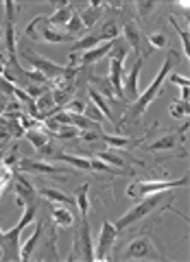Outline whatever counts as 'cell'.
<instances>
[{
	"instance_id": "9c48e42d",
	"label": "cell",
	"mask_w": 190,
	"mask_h": 262,
	"mask_svg": "<svg viewBox=\"0 0 190 262\" xmlns=\"http://www.w3.org/2000/svg\"><path fill=\"white\" fill-rule=\"evenodd\" d=\"M142 258H151V260L158 258V251H155L149 238H138L134 243H129V247L120 256V260H142Z\"/></svg>"
},
{
	"instance_id": "74e56055",
	"label": "cell",
	"mask_w": 190,
	"mask_h": 262,
	"mask_svg": "<svg viewBox=\"0 0 190 262\" xmlns=\"http://www.w3.org/2000/svg\"><path fill=\"white\" fill-rule=\"evenodd\" d=\"M22 90H24V92H27V94L33 98V101H35V98H39L42 94H46V92H48V85H35V83H29L27 88H22Z\"/></svg>"
},
{
	"instance_id": "4dcf8cb0",
	"label": "cell",
	"mask_w": 190,
	"mask_h": 262,
	"mask_svg": "<svg viewBox=\"0 0 190 262\" xmlns=\"http://www.w3.org/2000/svg\"><path fill=\"white\" fill-rule=\"evenodd\" d=\"M22 112H24V110H22V105L13 98L11 103H7V107H5V112H3V118H7V120H18Z\"/></svg>"
},
{
	"instance_id": "7bdbcfd3",
	"label": "cell",
	"mask_w": 190,
	"mask_h": 262,
	"mask_svg": "<svg viewBox=\"0 0 190 262\" xmlns=\"http://www.w3.org/2000/svg\"><path fill=\"white\" fill-rule=\"evenodd\" d=\"M171 24H173V27H175V31H177L179 35H181V44H184V55L188 57V44H190V39H188V31H186V29H181V27H177L175 20H173V18H171Z\"/></svg>"
},
{
	"instance_id": "30bf717a",
	"label": "cell",
	"mask_w": 190,
	"mask_h": 262,
	"mask_svg": "<svg viewBox=\"0 0 190 262\" xmlns=\"http://www.w3.org/2000/svg\"><path fill=\"white\" fill-rule=\"evenodd\" d=\"M20 170L24 173H44V175H68V168L64 166H51V164H44V162H35V160H20L15 164Z\"/></svg>"
},
{
	"instance_id": "d4e9b609",
	"label": "cell",
	"mask_w": 190,
	"mask_h": 262,
	"mask_svg": "<svg viewBox=\"0 0 190 262\" xmlns=\"http://www.w3.org/2000/svg\"><path fill=\"white\" fill-rule=\"evenodd\" d=\"M27 140L35 146V149L39 151V149H44V146L48 144V134L46 131H37V129H31V131H27Z\"/></svg>"
},
{
	"instance_id": "d6a6232c",
	"label": "cell",
	"mask_w": 190,
	"mask_h": 262,
	"mask_svg": "<svg viewBox=\"0 0 190 262\" xmlns=\"http://www.w3.org/2000/svg\"><path fill=\"white\" fill-rule=\"evenodd\" d=\"M146 42H149L151 48H164L168 44V37H166V33L164 31H155V33H151V35L146 37Z\"/></svg>"
},
{
	"instance_id": "ba28073f",
	"label": "cell",
	"mask_w": 190,
	"mask_h": 262,
	"mask_svg": "<svg viewBox=\"0 0 190 262\" xmlns=\"http://www.w3.org/2000/svg\"><path fill=\"white\" fill-rule=\"evenodd\" d=\"M116 234H118V229L114 227L110 221H103L101 234H98V247H96L94 260H110V251H112L114 241H116Z\"/></svg>"
},
{
	"instance_id": "8d00e7d4",
	"label": "cell",
	"mask_w": 190,
	"mask_h": 262,
	"mask_svg": "<svg viewBox=\"0 0 190 262\" xmlns=\"http://www.w3.org/2000/svg\"><path fill=\"white\" fill-rule=\"evenodd\" d=\"M61 112H68V114H83L86 112V103L81 98H72L61 107Z\"/></svg>"
},
{
	"instance_id": "ee69618b",
	"label": "cell",
	"mask_w": 190,
	"mask_h": 262,
	"mask_svg": "<svg viewBox=\"0 0 190 262\" xmlns=\"http://www.w3.org/2000/svg\"><path fill=\"white\" fill-rule=\"evenodd\" d=\"M171 83H175V85H181V88H188L190 85V81L186 79V77H179V75H175V72H171V75L166 77Z\"/></svg>"
},
{
	"instance_id": "603a6c76",
	"label": "cell",
	"mask_w": 190,
	"mask_h": 262,
	"mask_svg": "<svg viewBox=\"0 0 190 262\" xmlns=\"http://www.w3.org/2000/svg\"><path fill=\"white\" fill-rule=\"evenodd\" d=\"M42 37L46 39V42H53V44H64V42H72V35H68V33H61V31H55L51 27H44V33Z\"/></svg>"
},
{
	"instance_id": "cb8c5ba5",
	"label": "cell",
	"mask_w": 190,
	"mask_h": 262,
	"mask_svg": "<svg viewBox=\"0 0 190 262\" xmlns=\"http://www.w3.org/2000/svg\"><path fill=\"white\" fill-rule=\"evenodd\" d=\"M53 221H55L57 225L72 227V223H74L72 210H66V208H53Z\"/></svg>"
},
{
	"instance_id": "4fadbf2b",
	"label": "cell",
	"mask_w": 190,
	"mask_h": 262,
	"mask_svg": "<svg viewBox=\"0 0 190 262\" xmlns=\"http://www.w3.org/2000/svg\"><path fill=\"white\" fill-rule=\"evenodd\" d=\"M81 249H83V260H94L92 256V243H90V223H88V219H83V225H81V232L77 236V243H74V253H79Z\"/></svg>"
},
{
	"instance_id": "d6986e66",
	"label": "cell",
	"mask_w": 190,
	"mask_h": 262,
	"mask_svg": "<svg viewBox=\"0 0 190 262\" xmlns=\"http://www.w3.org/2000/svg\"><path fill=\"white\" fill-rule=\"evenodd\" d=\"M88 94H90V96H92V101H94V105H96V110H98V112H101V114H105V118H107V120H112V122H114V125H118V120H116V118H114V114L110 112V105H107V103H105V98H103V94H101V92H98V90H96V88H88Z\"/></svg>"
},
{
	"instance_id": "5bb4252c",
	"label": "cell",
	"mask_w": 190,
	"mask_h": 262,
	"mask_svg": "<svg viewBox=\"0 0 190 262\" xmlns=\"http://www.w3.org/2000/svg\"><path fill=\"white\" fill-rule=\"evenodd\" d=\"M116 39H118V37H116ZM112 46H114V42H105V44H101V46L90 48V51H86V53H83V57H81L79 61H74V66H79V68H86V66L98 61L101 57H105L107 53L112 51Z\"/></svg>"
},
{
	"instance_id": "f546056e",
	"label": "cell",
	"mask_w": 190,
	"mask_h": 262,
	"mask_svg": "<svg viewBox=\"0 0 190 262\" xmlns=\"http://www.w3.org/2000/svg\"><path fill=\"white\" fill-rule=\"evenodd\" d=\"M90 81L98 85V92H101L103 96H107V98H114V90H112L110 79H101V77H96V75H90Z\"/></svg>"
},
{
	"instance_id": "52a82bcc",
	"label": "cell",
	"mask_w": 190,
	"mask_h": 262,
	"mask_svg": "<svg viewBox=\"0 0 190 262\" xmlns=\"http://www.w3.org/2000/svg\"><path fill=\"white\" fill-rule=\"evenodd\" d=\"M122 35H125L122 39H125V42H127V44H129V46L138 53V57H142V59H146V57L151 55L153 48L149 46L146 37L142 35V31H140L134 22H127L125 27H122Z\"/></svg>"
},
{
	"instance_id": "ac0fdd59",
	"label": "cell",
	"mask_w": 190,
	"mask_h": 262,
	"mask_svg": "<svg viewBox=\"0 0 190 262\" xmlns=\"http://www.w3.org/2000/svg\"><path fill=\"white\" fill-rule=\"evenodd\" d=\"M72 11H74L72 5L61 3L55 15H48L46 24H51V27H66V24H68V20H70V15H72Z\"/></svg>"
},
{
	"instance_id": "8992f818",
	"label": "cell",
	"mask_w": 190,
	"mask_h": 262,
	"mask_svg": "<svg viewBox=\"0 0 190 262\" xmlns=\"http://www.w3.org/2000/svg\"><path fill=\"white\" fill-rule=\"evenodd\" d=\"M15 3L7 0L5 3V44H7V55H9V66L18 63V48H15V29H13V18H15Z\"/></svg>"
},
{
	"instance_id": "e0dca14e",
	"label": "cell",
	"mask_w": 190,
	"mask_h": 262,
	"mask_svg": "<svg viewBox=\"0 0 190 262\" xmlns=\"http://www.w3.org/2000/svg\"><path fill=\"white\" fill-rule=\"evenodd\" d=\"M42 223H37V227H35V232L31 234V238L22 245V249H20V260H31L33 258V251H35V247H37V243H39V238H42Z\"/></svg>"
},
{
	"instance_id": "e575fe53",
	"label": "cell",
	"mask_w": 190,
	"mask_h": 262,
	"mask_svg": "<svg viewBox=\"0 0 190 262\" xmlns=\"http://www.w3.org/2000/svg\"><path fill=\"white\" fill-rule=\"evenodd\" d=\"M171 116L179 120V118H186V114H188V101H173L171 103Z\"/></svg>"
},
{
	"instance_id": "484cf974",
	"label": "cell",
	"mask_w": 190,
	"mask_h": 262,
	"mask_svg": "<svg viewBox=\"0 0 190 262\" xmlns=\"http://www.w3.org/2000/svg\"><path fill=\"white\" fill-rule=\"evenodd\" d=\"M64 29H66V33H68V35H72V37H77L81 31H86V27H83V22H81V15H79L77 9L72 11L70 20H68V24H66Z\"/></svg>"
},
{
	"instance_id": "d590c367",
	"label": "cell",
	"mask_w": 190,
	"mask_h": 262,
	"mask_svg": "<svg viewBox=\"0 0 190 262\" xmlns=\"http://www.w3.org/2000/svg\"><path fill=\"white\" fill-rule=\"evenodd\" d=\"M22 158H20V153H18V146H11L9 149V153L7 155H3V160H0V164H3V166H9V168H13L15 164H18Z\"/></svg>"
},
{
	"instance_id": "ab89813d",
	"label": "cell",
	"mask_w": 190,
	"mask_h": 262,
	"mask_svg": "<svg viewBox=\"0 0 190 262\" xmlns=\"http://www.w3.org/2000/svg\"><path fill=\"white\" fill-rule=\"evenodd\" d=\"M48 20V15H37V18H33L31 22H29V27H27V35L31 37V39H37V33H35V27L39 22H46Z\"/></svg>"
},
{
	"instance_id": "1f68e13d",
	"label": "cell",
	"mask_w": 190,
	"mask_h": 262,
	"mask_svg": "<svg viewBox=\"0 0 190 262\" xmlns=\"http://www.w3.org/2000/svg\"><path fill=\"white\" fill-rule=\"evenodd\" d=\"M101 140L105 144L114 146V149H122V146H131L134 140H129V138H120V136H101Z\"/></svg>"
},
{
	"instance_id": "ffe728a7",
	"label": "cell",
	"mask_w": 190,
	"mask_h": 262,
	"mask_svg": "<svg viewBox=\"0 0 190 262\" xmlns=\"http://www.w3.org/2000/svg\"><path fill=\"white\" fill-rule=\"evenodd\" d=\"M53 160H57V162H66V164H72V166H77L79 170H92V164H90V160L79 158V155H66V153H59V151H57V153L53 155Z\"/></svg>"
},
{
	"instance_id": "9a60e30c",
	"label": "cell",
	"mask_w": 190,
	"mask_h": 262,
	"mask_svg": "<svg viewBox=\"0 0 190 262\" xmlns=\"http://www.w3.org/2000/svg\"><path fill=\"white\" fill-rule=\"evenodd\" d=\"M37 194H39V196H44V199H48V201H55V203H64V206H70V210L77 206V201H74L72 196L64 194L61 190H55V188H39Z\"/></svg>"
},
{
	"instance_id": "44dd1931",
	"label": "cell",
	"mask_w": 190,
	"mask_h": 262,
	"mask_svg": "<svg viewBox=\"0 0 190 262\" xmlns=\"http://www.w3.org/2000/svg\"><path fill=\"white\" fill-rule=\"evenodd\" d=\"M177 144V134H166L164 138H160V140H155L153 144L146 146V151H166V149H175Z\"/></svg>"
},
{
	"instance_id": "7402d4cb",
	"label": "cell",
	"mask_w": 190,
	"mask_h": 262,
	"mask_svg": "<svg viewBox=\"0 0 190 262\" xmlns=\"http://www.w3.org/2000/svg\"><path fill=\"white\" fill-rule=\"evenodd\" d=\"M103 42V37L98 35V33L94 31V33H90V35H86V37H81L77 44L72 46V53H77V51H90V48H94L96 44H101Z\"/></svg>"
},
{
	"instance_id": "277c9868",
	"label": "cell",
	"mask_w": 190,
	"mask_h": 262,
	"mask_svg": "<svg viewBox=\"0 0 190 262\" xmlns=\"http://www.w3.org/2000/svg\"><path fill=\"white\" fill-rule=\"evenodd\" d=\"M184 186H188V177H181L177 182H136V184H129L127 196L138 201V199H144L149 194L166 192L171 188H184Z\"/></svg>"
},
{
	"instance_id": "6da1fadb",
	"label": "cell",
	"mask_w": 190,
	"mask_h": 262,
	"mask_svg": "<svg viewBox=\"0 0 190 262\" xmlns=\"http://www.w3.org/2000/svg\"><path fill=\"white\" fill-rule=\"evenodd\" d=\"M177 59H179V55H177L175 51H171V53H168V57H166V61H164V66H162V70L158 72V77L153 79V83L149 85V88L144 90V92L136 98V103H134V105H131V110H129V114H127V120H129V118H138V116H142L144 110L149 107V105H151L153 98L162 92L164 81H166V77L171 75V70H173V66L177 63Z\"/></svg>"
},
{
	"instance_id": "f6af8a7d",
	"label": "cell",
	"mask_w": 190,
	"mask_h": 262,
	"mask_svg": "<svg viewBox=\"0 0 190 262\" xmlns=\"http://www.w3.org/2000/svg\"><path fill=\"white\" fill-rule=\"evenodd\" d=\"M79 136H81V140H86V142H94V140H98V138H101V134H98V131H88V129L79 131Z\"/></svg>"
},
{
	"instance_id": "8fae6325",
	"label": "cell",
	"mask_w": 190,
	"mask_h": 262,
	"mask_svg": "<svg viewBox=\"0 0 190 262\" xmlns=\"http://www.w3.org/2000/svg\"><path fill=\"white\" fill-rule=\"evenodd\" d=\"M13 188H15V199H20L24 206L37 201V190L31 186V182L24 175H13Z\"/></svg>"
},
{
	"instance_id": "f1b7e54d",
	"label": "cell",
	"mask_w": 190,
	"mask_h": 262,
	"mask_svg": "<svg viewBox=\"0 0 190 262\" xmlns=\"http://www.w3.org/2000/svg\"><path fill=\"white\" fill-rule=\"evenodd\" d=\"M88 188H90V184H83L77 190V196H74V201H77V206L81 210V216L83 219H88Z\"/></svg>"
},
{
	"instance_id": "c3c4849f",
	"label": "cell",
	"mask_w": 190,
	"mask_h": 262,
	"mask_svg": "<svg viewBox=\"0 0 190 262\" xmlns=\"http://www.w3.org/2000/svg\"><path fill=\"white\" fill-rule=\"evenodd\" d=\"M3 33H5V31H3V29H0V37H3Z\"/></svg>"
},
{
	"instance_id": "836d02e7",
	"label": "cell",
	"mask_w": 190,
	"mask_h": 262,
	"mask_svg": "<svg viewBox=\"0 0 190 262\" xmlns=\"http://www.w3.org/2000/svg\"><path fill=\"white\" fill-rule=\"evenodd\" d=\"M94 158H98L101 162L105 164H114V166H120V168H125L127 166V162L120 158V155H114V153H92Z\"/></svg>"
},
{
	"instance_id": "7dc6e473",
	"label": "cell",
	"mask_w": 190,
	"mask_h": 262,
	"mask_svg": "<svg viewBox=\"0 0 190 262\" xmlns=\"http://www.w3.org/2000/svg\"><path fill=\"white\" fill-rule=\"evenodd\" d=\"M5 186H7V184H3V182H0V194H3V190H5Z\"/></svg>"
},
{
	"instance_id": "7c38bea8",
	"label": "cell",
	"mask_w": 190,
	"mask_h": 262,
	"mask_svg": "<svg viewBox=\"0 0 190 262\" xmlns=\"http://www.w3.org/2000/svg\"><path fill=\"white\" fill-rule=\"evenodd\" d=\"M142 63L144 59L142 57H138L136 63H134V68H131L127 72V77H125V94H127V101H134L136 103V98H138V77H140V70H142Z\"/></svg>"
},
{
	"instance_id": "7a4b0ae2",
	"label": "cell",
	"mask_w": 190,
	"mask_h": 262,
	"mask_svg": "<svg viewBox=\"0 0 190 262\" xmlns=\"http://www.w3.org/2000/svg\"><path fill=\"white\" fill-rule=\"evenodd\" d=\"M35 210L37 206L35 203H31V206H24V214L20 219V223L15 225L13 229L3 234V253H5V260H20V249H18V243H20V234L24 232V227H29V223L33 219H35Z\"/></svg>"
},
{
	"instance_id": "2e32d148",
	"label": "cell",
	"mask_w": 190,
	"mask_h": 262,
	"mask_svg": "<svg viewBox=\"0 0 190 262\" xmlns=\"http://www.w3.org/2000/svg\"><path fill=\"white\" fill-rule=\"evenodd\" d=\"M103 7H107V5L105 3H90V9H83L79 13L83 27H88V29L94 27V24L98 22V18H101V13H103Z\"/></svg>"
},
{
	"instance_id": "b9f144b4",
	"label": "cell",
	"mask_w": 190,
	"mask_h": 262,
	"mask_svg": "<svg viewBox=\"0 0 190 262\" xmlns=\"http://www.w3.org/2000/svg\"><path fill=\"white\" fill-rule=\"evenodd\" d=\"M83 116H88L90 120H94V122H98L101 125V120H103V114L98 112L94 105H86V112H83Z\"/></svg>"
},
{
	"instance_id": "3957f363",
	"label": "cell",
	"mask_w": 190,
	"mask_h": 262,
	"mask_svg": "<svg viewBox=\"0 0 190 262\" xmlns=\"http://www.w3.org/2000/svg\"><path fill=\"white\" fill-rule=\"evenodd\" d=\"M164 199H166V196H164L162 192H155V194H149V196H144V199H140L138 206L131 208L122 219H118L116 223H114V227H116L118 232H120V229L131 227L134 223H138L140 219H144L146 214H151V212L160 206V201H164Z\"/></svg>"
},
{
	"instance_id": "60d3db41",
	"label": "cell",
	"mask_w": 190,
	"mask_h": 262,
	"mask_svg": "<svg viewBox=\"0 0 190 262\" xmlns=\"http://www.w3.org/2000/svg\"><path fill=\"white\" fill-rule=\"evenodd\" d=\"M90 164H92V170H103V173H112V175H116L118 173V170L116 168H114V166H110V164H105V162H101V160H98V158H94L92 162H90Z\"/></svg>"
},
{
	"instance_id": "4316f807",
	"label": "cell",
	"mask_w": 190,
	"mask_h": 262,
	"mask_svg": "<svg viewBox=\"0 0 190 262\" xmlns=\"http://www.w3.org/2000/svg\"><path fill=\"white\" fill-rule=\"evenodd\" d=\"M96 33L103 37V42H114V39L118 37V27H116V22L114 20H107Z\"/></svg>"
},
{
	"instance_id": "f35d334b",
	"label": "cell",
	"mask_w": 190,
	"mask_h": 262,
	"mask_svg": "<svg viewBox=\"0 0 190 262\" xmlns=\"http://www.w3.org/2000/svg\"><path fill=\"white\" fill-rule=\"evenodd\" d=\"M153 7H158V3H153V0H142V3H136V9H138L140 18H144V15L151 13Z\"/></svg>"
},
{
	"instance_id": "681fc988",
	"label": "cell",
	"mask_w": 190,
	"mask_h": 262,
	"mask_svg": "<svg viewBox=\"0 0 190 262\" xmlns=\"http://www.w3.org/2000/svg\"><path fill=\"white\" fill-rule=\"evenodd\" d=\"M0 258H3V256H0Z\"/></svg>"
},
{
	"instance_id": "83f0119b",
	"label": "cell",
	"mask_w": 190,
	"mask_h": 262,
	"mask_svg": "<svg viewBox=\"0 0 190 262\" xmlns=\"http://www.w3.org/2000/svg\"><path fill=\"white\" fill-rule=\"evenodd\" d=\"M79 131L77 127H70V125H59L55 131H51L48 136H53V138H61V140H72V138H79Z\"/></svg>"
},
{
	"instance_id": "bcb514c9",
	"label": "cell",
	"mask_w": 190,
	"mask_h": 262,
	"mask_svg": "<svg viewBox=\"0 0 190 262\" xmlns=\"http://www.w3.org/2000/svg\"><path fill=\"white\" fill-rule=\"evenodd\" d=\"M5 107H7V98H5V94H0V114L5 112Z\"/></svg>"
},
{
	"instance_id": "5b68a950",
	"label": "cell",
	"mask_w": 190,
	"mask_h": 262,
	"mask_svg": "<svg viewBox=\"0 0 190 262\" xmlns=\"http://www.w3.org/2000/svg\"><path fill=\"white\" fill-rule=\"evenodd\" d=\"M20 53H22V59L31 66V70L42 72V75H44L48 81H51V79H59V77L66 75V68H64V66H57L55 61L44 59L42 55L33 53L31 48H27V46H22V48H20Z\"/></svg>"
}]
</instances>
